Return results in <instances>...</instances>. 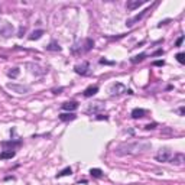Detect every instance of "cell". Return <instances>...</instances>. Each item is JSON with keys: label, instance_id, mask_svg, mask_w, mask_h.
<instances>
[{"label": "cell", "instance_id": "ac0fdd59", "mask_svg": "<svg viewBox=\"0 0 185 185\" xmlns=\"http://www.w3.org/2000/svg\"><path fill=\"white\" fill-rule=\"evenodd\" d=\"M145 114H146L145 109H133L130 116H132L133 119H142V117H145Z\"/></svg>", "mask_w": 185, "mask_h": 185}, {"label": "cell", "instance_id": "e0dca14e", "mask_svg": "<svg viewBox=\"0 0 185 185\" xmlns=\"http://www.w3.org/2000/svg\"><path fill=\"white\" fill-rule=\"evenodd\" d=\"M61 49H62V48L60 46V44H58L57 41H51V42H49V44L46 45V51H54V52H60Z\"/></svg>", "mask_w": 185, "mask_h": 185}, {"label": "cell", "instance_id": "603a6c76", "mask_svg": "<svg viewBox=\"0 0 185 185\" xmlns=\"http://www.w3.org/2000/svg\"><path fill=\"white\" fill-rule=\"evenodd\" d=\"M73 174V169L68 166V168H65V169H62L61 172H58L57 174V178H62V177H67V175H71Z\"/></svg>", "mask_w": 185, "mask_h": 185}, {"label": "cell", "instance_id": "8fae6325", "mask_svg": "<svg viewBox=\"0 0 185 185\" xmlns=\"http://www.w3.org/2000/svg\"><path fill=\"white\" fill-rule=\"evenodd\" d=\"M169 162H171L172 165H177V166H181L184 165L185 162V155L184 153H174L169 159Z\"/></svg>", "mask_w": 185, "mask_h": 185}, {"label": "cell", "instance_id": "d4e9b609", "mask_svg": "<svg viewBox=\"0 0 185 185\" xmlns=\"http://www.w3.org/2000/svg\"><path fill=\"white\" fill-rule=\"evenodd\" d=\"M177 61H178L179 64H185V54L184 52L177 54Z\"/></svg>", "mask_w": 185, "mask_h": 185}, {"label": "cell", "instance_id": "cb8c5ba5", "mask_svg": "<svg viewBox=\"0 0 185 185\" xmlns=\"http://www.w3.org/2000/svg\"><path fill=\"white\" fill-rule=\"evenodd\" d=\"M146 58V54H140V55H136V57H133L132 60V64H138V62H142V61Z\"/></svg>", "mask_w": 185, "mask_h": 185}, {"label": "cell", "instance_id": "5b68a950", "mask_svg": "<svg viewBox=\"0 0 185 185\" xmlns=\"http://www.w3.org/2000/svg\"><path fill=\"white\" fill-rule=\"evenodd\" d=\"M15 33V26L7 22V20H0V35H3L5 38H9Z\"/></svg>", "mask_w": 185, "mask_h": 185}, {"label": "cell", "instance_id": "83f0119b", "mask_svg": "<svg viewBox=\"0 0 185 185\" xmlns=\"http://www.w3.org/2000/svg\"><path fill=\"white\" fill-rule=\"evenodd\" d=\"M96 119H97V120H109V116H106V114H101V113H100V114H97V116H96Z\"/></svg>", "mask_w": 185, "mask_h": 185}, {"label": "cell", "instance_id": "7a4b0ae2", "mask_svg": "<svg viewBox=\"0 0 185 185\" xmlns=\"http://www.w3.org/2000/svg\"><path fill=\"white\" fill-rule=\"evenodd\" d=\"M92 46H94V41L91 38H86L83 41V44H75V45L71 48V52L73 54H86L88 51H91Z\"/></svg>", "mask_w": 185, "mask_h": 185}, {"label": "cell", "instance_id": "9c48e42d", "mask_svg": "<svg viewBox=\"0 0 185 185\" xmlns=\"http://www.w3.org/2000/svg\"><path fill=\"white\" fill-rule=\"evenodd\" d=\"M74 70H75V73L78 74V75H87V74L90 73V62L88 61H83L81 64L74 67Z\"/></svg>", "mask_w": 185, "mask_h": 185}, {"label": "cell", "instance_id": "6da1fadb", "mask_svg": "<svg viewBox=\"0 0 185 185\" xmlns=\"http://www.w3.org/2000/svg\"><path fill=\"white\" fill-rule=\"evenodd\" d=\"M152 148L149 142L145 140H136V142H127V143H122L114 149V153L119 156H126V155H138V153L146 152Z\"/></svg>", "mask_w": 185, "mask_h": 185}, {"label": "cell", "instance_id": "52a82bcc", "mask_svg": "<svg viewBox=\"0 0 185 185\" xmlns=\"http://www.w3.org/2000/svg\"><path fill=\"white\" fill-rule=\"evenodd\" d=\"M7 88L12 90L13 92H18V94H28V92L31 91V87L29 86L16 84V83H9V84H7Z\"/></svg>", "mask_w": 185, "mask_h": 185}, {"label": "cell", "instance_id": "2e32d148", "mask_svg": "<svg viewBox=\"0 0 185 185\" xmlns=\"http://www.w3.org/2000/svg\"><path fill=\"white\" fill-rule=\"evenodd\" d=\"M44 35H45V31H44V29H36V31H33V32L29 35V41H38V39H41Z\"/></svg>", "mask_w": 185, "mask_h": 185}, {"label": "cell", "instance_id": "1f68e13d", "mask_svg": "<svg viewBox=\"0 0 185 185\" xmlns=\"http://www.w3.org/2000/svg\"><path fill=\"white\" fill-rule=\"evenodd\" d=\"M162 54H164V49H158V51H155L152 55L153 57H156V55H162Z\"/></svg>", "mask_w": 185, "mask_h": 185}, {"label": "cell", "instance_id": "277c9868", "mask_svg": "<svg viewBox=\"0 0 185 185\" xmlns=\"http://www.w3.org/2000/svg\"><path fill=\"white\" fill-rule=\"evenodd\" d=\"M26 68H29L31 74H33L35 77H42V75L48 74V68H45V67H41L39 64H35V62H28Z\"/></svg>", "mask_w": 185, "mask_h": 185}, {"label": "cell", "instance_id": "d6986e66", "mask_svg": "<svg viewBox=\"0 0 185 185\" xmlns=\"http://www.w3.org/2000/svg\"><path fill=\"white\" fill-rule=\"evenodd\" d=\"M103 110H104V104L96 103V104H91V106L88 107L87 113H99V112H103Z\"/></svg>", "mask_w": 185, "mask_h": 185}, {"label": "cell", "instance_id": "7c38bea8", "mask_svg": "<svg viewBox=\"0 0 185 185\" xmlns=\"http://www.w3.org/2000/svg\"><path fill=\"white\" fill-rule=\"evenodd\" d=\"M61 109L65 110V112H68V113H73L74 110L78 109V103H77V101H65V103L61 104Z\"/></svg>", "mask_w": 185, "mask_h": 185}, {"label": "cell", "instance_id": "30bf717a", "mask_svg": "<svg viewBox=\"0 0 185 185\" xmlns=\"http://www.w3.org/2000/svg\"><path fill=\"white\" fill-rule=\"evenodd\" d=\"M0 145L3 146L6 151H15L16 148H19L22 145V140L20 139H18V140H9V142H2Z\"/></svg>", "mask_w": 185, "mask_h": 185}, {"label": "cell", "instance_id": "5bb4252c", "mask_svg": "<svg viewBox=\"0 0 185 185\" xmlns=\"http://www.w3.org/2000/svg\"><path fill=\"white\" fill-rule=\"evenodd\" d=\"M97 92H99V86H90V87H87L86 90H84V92H83V94H84V97H87V99H88V97L96 96Z\"/></svg>", "mask_w": 185, "mask_h": 185}, {"label": "cell", "instance_id": "7402d4cb", "mask_svg": "<svg viewBox=\"0 0 185 185\" xmlns=\"http://www.w3.org/2000/svg\"><path fill=\"white\" fill-rule=\"evenodd\" d=\"M16 155L15 151H5V152L0 153V159H12Z\"/></svg>", "mask_w": 185, "mask_h": 185}, {"label": "cell", "instance_id": "836d02e7", "mask_svg": "<svg viewBox=\"0 0 185 185\" xmlns=\"http://www.w3.org/2000/svg\"><path fill=\"white\" fill-rule=\"evenodd\" d=\"M178 113H179V116H184V114H185V107H179Z\"/></svg>", "mask_w": 185, "mask_h": 185}, {"label": "cell", "instance_id": "f1b7e54d", "mask_svg": "<svg viewBox=\"0 0 185 185\" xmlns=\"http://www.w3.org/2000/svg\"><path fill=\"white\" fill-rule=\"evenodd\" d=\"M100 64H101V65H104V64H106V65H113L114 62H113V61H107V60H100Z\"/></svg>", "mask_w": 185, "mask_h": 185}, {"label": "cell", "instance_id": "4316f807", "mask_svg": "<svg viewBox=\"0 0 185 185\" xmlns=\"http://www.w3.org/2000/svg\"><path fill=\"white\" fill-rule=\"evenodd\" d=\"M182 42H184V35H181L178 39H177V42H175V46H181V45H182Z\"/></svg>", "mask_w": 185, "mask_h": 185}, {"label": "cell", "instance_id": "4dcf8cb0", "mask_svg": "<svg viewBox=\"0 0 185 185\" xmlns=\"http://www.w3.org/2000/svg\"><path fill=\"white\" fill-rule=\"evenodd\" d=\"M25 31H26V28H25V26H20L19 35H18V36H19V38H22V36H23V33H25Z\"/></svg>", "mask_w": 185, "mask_h": 185}, {"label": "cell", "instance_id": "ba28073f", "mask_svg": "<svg viewBox=\"0 0 185 185\" xmlns=\"http://www.w3.org/2000/svg\"><path fill=\"white\" fill-rule=\"evenodd\" d=\"M148 12H151V7H148V9H145L143 12H140V13H138L136 16H133V18H130L129 20H126V26H129V28H132L135 23H138V22H140V20L143 19L146 16V13Z\"/></svg>", "mask_w": 185, "mask_h": 185}, {"label": "cell", "instance_id": "9a60e30c", "mask_svg": "<svg viewBox=\"0 0 185 185\" xmlns=\"http://www.w3.org/2000/svg\"><path fill=\"white\" fill-rule=\"evenodd\" d=\"M58 117H60L61 122H73V120L77 119V116H75L74 113H68V112H67V113H61Z\"/></svg>", "mask_w": 185, "mask_h": 185}, {"label": "cell", "instance_id": "8992f818", "mask_svg": "<svg viewBox=\"0 0 185 185\" xmlns=\"http://www.w3.org/2000/svg\"><path fill=\"white\" fill-rule=\"evenodd\" d=\"M174 155L172 151L169 148H162V149H159L158 153L155 155V159L158 161V162H169V159L171 156Z\"/></svg>", "mask_w": 185, "mask_h": 185}, {"label": "cell", "instance_id": "d6a6232c", "mask_svg": "<svg viewBox=\"0 0 185 185\" xmlns=\"http://www.w3.org/2000/svg\"><path fill=\"white\" fill-rule=\"evenodd\" d=\"M62 90H64V87H61V88H55V90H52V92L54 94H60Z\"/></svg>", "mask_w": 185, "mask_h": 185}, {"label": "cell", "instance_id": "3957f363", "mask_svg": "<svg viewBox=\"0 0 185 185\" xmlns=\"http://www.w3.org/2000/svg\"><path fill=\"white\" fill-rule=\"evenodd\" d=\"M110 92H112V96H122V94H133V91L130 88H127L125 84H122V83H114L110 88Z\"/></svg>", "mask_w": 185, "mask_h": 185}, {"label": "cell", "instance_id": "44dd1931", "mask_svg": "<svg viewBox=\"0 0 185 185\" xmlns=\"http://www.w3.org/2000/svg\"><path fill=\"white\" fill-rule=\"evenodd\" d=\"M90 175H91L92 178H101L103 177V171L99 169V168H91L90 169Z\"/></svg>", "mask_w": 185, "mask_h": 185}, {"label": "cell", "instance_id": "ffe728a7", "mask_svg": "<svg viewBox=\"0 0 185 185\" xmlns=\"http://www.w3.org/2000/svg\"><path fill=\"white\" fill-rule=\"evenodd\" d=\"M20 74V70L18 68V67H15V68H10L9 71H7V75L10 77V78H18Z\"/></svg>", "mask_w": 185, "mask_h": 185}, {"label": "cell", "instance_id": "f546056e", "mask_svg": "<svg viewBox=\"0 0 185 185\" xmlns=\"http://www.w3.org/2000/svg\"><path fill=\"white\" fill-rule=\"evenodd\" d=\"M155 127H156V123H152V125L149 123V125H146V126H145V129H146V130H153Z\"/></svg>", "mask_w": 185, "mask_h": 185}, {"label": "cell", "instance_id": "484cf974", "mask_svg": "<svg viewBox=\"0 0 185 185\" xmlns=\"http://www.w3.org/2000/svg\"><path fill=\"white\" fill-rule=\"evenodd\" d=\"M152 65H155V67H164V65H165V61H162V60H159V61H153V62H152Z\"/></svg>", "mask_w": 185, "mask_h": 185}, {"label": "cell", "instance_id": "4fadbf2b", "mask_svg": "<svg viewBox=\"0 0 185 185\" xmlns=\"http://www.w3.org/2000/svg\"><path fill=\"white\" fill-rule=\"evenodd\" d=\"M146 0H132V2H127V10H135V9H138L139 6H142V5H145Z\"/></svg>", "mask_w": 185, "mask_h": 185}]
</instances>
